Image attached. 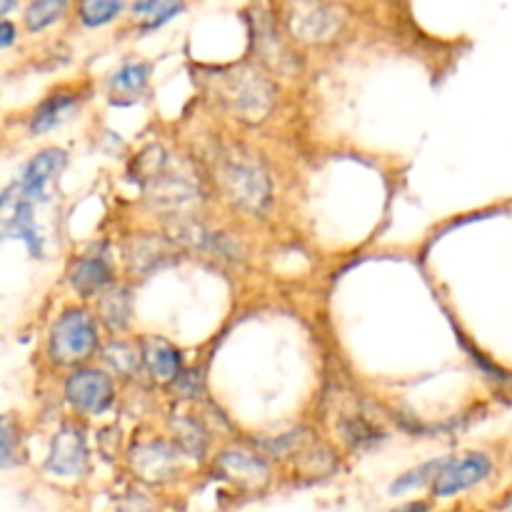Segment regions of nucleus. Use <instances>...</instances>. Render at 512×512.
I'll return each instance as SVG.
<instances>
[{
	"label": "nucleus",
	"mask_w": 512,
	"mask_h": 512,
	"mask_svg": "<svg viewBox=\"0 0 512 512\" xmlns=\"http://www.w3.org/2000/svg\"><path fill=\"white\" fill-rule=\"evenodd\" d=\"M138 185L150 203L163 210H183L203 195L198 173L188 160H180L163 145H150L138 155Z\"/></svg>",
	"instance_id": "f257e3e1"
},
{
	"label": "nucleus",
	"mask_w": 512,
	"mask_h": 512,
	"mask_svg": "<svg viewBox=\"0 0 512 512\" xmlns=\"http://www.w3.org/2000/svg\"><path fill=\"white\" fill-rule=\"evenodd\" d=\"M215 95L225 110L243 123H260L268 118L275 103V85L253 65H233L210 78Z\"/></svg>",
	"instance_id": "f03ea898"
},
{
	"label": "nucleus",
	"mask_w": 512,
	"mask_h": 512,
	"mask_svg": "<svg viewBox=\"0 0 512 512\" xmlns=\"http://www.w3.org/2000/svg\"><path fill=\"white\" fill-rule=\"evenodd\" d=\"M215 173H218L223 193L238 208L248 210V213H263L270 205V195H273L270 175L255 155L238 148L223 150L215 158Z\"/></svg>",
	"instance_id": "7ed1b4c3"
},
{
	"label": "nucleus",
	"mask_w": 512,
	"mask_h": 512,
	"mask_svg": "<svg viewBox=\"0 0 512 512\" xmlns=\"http://www.w3.org/2000/svg\"><path fill=\"white\" fill-rule=\"evenodd\" d=\"M98 348V328L85 308H68L50 328L48 355L58 365H78Z\"/></svg>",
	"instance_id": "20e7f679"
},
{
	"label": "nucleus",
	"mask_w": 512,
	"mask_h": 512,
	"mask_svg": "<svg viewBox=\"0 0 512 512\" xmlns=\"http://www.w3.org/2000/svg\"><path fill=\"white\" fill-rule=\"evenodd\" d=\"M340 25L338 8L325 0H290L285 10V28L300 43H328L340 33Z\"/></svg>",
	"instance_id": "39448f33"
},
{
	"label": "nucleus",
	"mask_w": 512,
	"mask_h": 512,
	"mask_svg": "<svg viewBox=\"0 0 512 512\" xmlns=\"http://www.w3.org/2000/svg\"><path fill=\"white\" fill-rule=\"evenodd\" d=\"M35 205L30 198L20 193L18 185L5 188L3 200H0V228L5 238H13L25 243L33 258H43V235H40L38 223H35Z\"/></svg>",
	"instance_id": "423d86ee"
},
{
	"label": "nucleus",
	"mask_w": 512,
	"mask_h": 512,
	"mask_svg": "<svg viewBox=\"0 0 512 512\" xmlns=\"http://www.w3.org/2000/svg\"><path fill=\"white\" fill-rule=\"evenodd\" d=\"M65 398L78 413L100 415L113 405L115 385L108 373L95 368H83L73 373L65 383Z\"/></svg>",
	"instance_id": "0eeeda50"
},
{
	"label": "nucleus",
	"mask_w": 512,
	"mask_h": 512,
	"mask_svg": "<svg viewBox=\"0 0 512 512\" xmlns=\"http://www.w3.org/2000/svg\"><path fill=\"white\" fill-rule=\"evenodd\" d=\"M65 163H68L65 150H58V148L40 150V153L25 165L23 175H20V180L15 185H18L20 193H23L25 198L33 200V203H45V200H48L50 185L55 183V178H60Z\"/></svg>",
	"instance_id": "6e6552de"
},
{
	"label": "nucleus",
	"mask_w": 512,
	"mask_h": 512,
	"mask_svg": "<svg viewBox=\"0 0 512 512\" xmlns=\"http://www.w3.org/2000/svg\"><path fill=\"white\" fill-rule=\"evenodd\" d=\"M490 470H493V463L485 453H468L460 460H450L443 473L438 475V480H435V495L450 498L455 493H463V490L483 483Z\"/></svg>",
	"instance_id": "1a4fd4ad"
},
{
	"label": "nucleus",
	"mask_w": 512,
	"mask_h": 512,
	"mask_svg": "<svg viewBox=\"0 0 512 512\" xmlns=\"http://www.w3.org/2000/svg\"><path fill=\"white\" fill-rule=\"evenodd\" d=\"M88 468V445L78 428H63L50 443L48 470L63 478H78Z\"/></svg>",
	"instance_id": "9d476101"
},
{
	"label": "nucleus",
	"mask_w": 512,
	"mask_h": 512,
	"mask_svg": "<svg viewBox=\"0 0 512 512\" xmlns=\"http://www.w3.org/2000/svg\"><path fill=\"white\" fill-rule=\"evenodd\" d=\"M113 283V270H110L105 253H88L78 258L70 268V285L80 298H95L103 295Z\"/></svg>",
	"instance_id": "9b49d317"
},
{
	"label": "nucleus",
	"mask_w": 512,
	"mask_h": 512,
	"mask_svg": "<svg viewBox=\"0 0 512 512\" xmlns=\"http://www.w3.org/2000/svg\"><path fill=\"white\" fill-rule=\"evenodd\" d=\"M140 353H143V365L158 383H173L175 378H180L183 355L168 340L145 338L143 345H140Z\"/></svg>",
	"instance_id": "f8f14e48"
},
{
	"label": "nucleus",
	"mask_w": 512,
	"mask_h": 512,
	"mask_svg": "<svg viewBox=\"0 0 512 512\" xmlns=\"http://www.w3.org/2000/svg\"><path fill=\"white\" fill-rule=\"evenodd\" d=\"M150 83V65L140 60L123 63L113 75H110V98L113 103H135L148 93Z\"/></svg>",
	"instance_id": "ddd939ff"
},
{
	"label": "nucleus",
	"mask_w": 512,
	"mask_h": 512,
	"mask_svg": "<svg viewBox=\"0 0 512 512\" xmlns=\"http://www.w3.org/2000/svg\"><path fill=\"white\" fill-rule=\"evenodd\" d=\"M173 260V245L165 238H158V235H138L128 248V263L135 273H150V270L163 268Z\"/></svg>",
	"instance_id": "4468645a"
},
{
	"label": "nucleus",
	"mask_w": 512,
	"mask_h": 512,
	"mask_svg": "<svg viewBox=\"0 0 512 512\" xmlns=\"http://www.w3.org/2000/svg\"><path fill=\"white\" fill-rule=\"evenodd\" d=\"M78 105L80 98L73 93L50 95V98H45L43 103L33 110V115H30V133L43 135L48 133V130L58 128L60 123H65V120L78 110Z\"/></svg>",
	"instance_id": "2eb2a0df"
},
{
	"label": "nucleus",
	"mask_w": 512,
	"mask_h": 512,
	"mask_svg": "<svg viewBox=\"0 0 512 512\" xmlns=\"http://www.w3.org/2000/svg\"><path fill=\"white\" fill-rule=\"evenodd\" d=\"M253 43L260 60H263L265 65H270V68L288 70L290 65H293V55L283 48L273 23H270L265 15H258V20L253 23Z\"/></svg>",
	"instance_id": "dca6fc26"
},
{
	"label": "nucleus",
	"mask_w": 512,
	"mask_h": 512,
	"mask_svg": "<svg viewBox=\"0 0 512 512\" xmlns=\"http://www.w3.org/2000/svg\"><path fill=\"white\" fill-rule=\"evenodd\" d=\"M218 468L228 475L235 483L245 485V488H253V485H263L268 480V468L260 458L248 453H238V450H230L218 458Z\"/></svg>",
	"instance_id": "f3484780"
},
{
	"label": "nucleus",
	"mask_w": 512,
	"mask_h": 512,
	"mask_svg": "<svg viewBox=\"0 0 512 512\" xmlns=\"http://www.w3.org/2000/svg\"><path fill=\"white\" fill-rule=\"evenodd\" d=\"M183 0H135L133 18L143 30H155L183 13Z\"/></svg>",
	"instance_id": "a211bd4d"
},
{
	"label": "nucleus",
	"mask_w": 512,
	"mask_h": 512,
	"mask_svg": "<svg viewBox=\"0 0 512 512\" xmlns=\"http://www.w3.org/2000/svg\"><path fill=\"white\" fill-rule=\"evenodd\" d=\"M100 318L110 330H125L130 323V293L125 288L105 290L100 295Z\"/></svg>",
	"instance_id": "6ab92c4d"
},
{
	"label": "nucleus",
	"mask_w": 512,
	"mask_h": 512,
	"mask_svg": "<svg viewBox=\"0 0 512 512\" xmlns=\"http://www.w3.org/2000/svg\"><path fill=\"white\" fill-rule=\"evenodd\" d=\"M138 455L140 458H135L138 460V470L143 475H148L150 480L165 478V475H170L175 470V455L165 443L143 445Z\"/></svg>",
	"instance_id": "aec40b11"
},
{
	"label": "nucleus",
	"mask_w": 512,
	"mask_h": 512,
	"mask_svg": "<svg viewBox=\"0 0 512 512\" xmlns=\"http://www.w3.org/2000/svg\"><path fill=\"white\" fill-rule=\"evenodd\" d=\"M68 3L70 0H33L30 8L25 10V28L30 33H40V30L53 25L58 18H63Z\"/></svg>",
	"instance_id": "412c9836"
},
{
	"label": "nucleus",
	"mask_w": 512,
	"mask_h": 512,
	"mask_svg": "<svg viewBox=\"0 0 512 512\" xmlns=\"http://www.w3.org/2000/svg\"><path fill=\"white\" fill-rule=\"evenodd\" d=\"M450 460H430V463L420 465V468L410 470V473H405L403 478H398L393 483V488H390V493L393 495H400V493H408V490H415V488H423V485L428 483H435L438 480V475L443 473L445 465H448Z\"/></svg>",
	"instance_id": "4be33fe9"
},
{
	"label": "nucleus",
	"mask_w": 512,
	"mask_h": 512,
	"mask_svg": "<svg viewBox=\"0 0 512 512\" xmlns=\"http://www.w3.org/2000/svg\"><path fill=\"white\" fill-rule=\"evenodd\" d=\"M125 8V0H80V20L88 28H100L118 18L120 10Z\"/></svg>",
	"instance_id": "5701e85b"
},
{
	"label": "nucleus",
	"mask_w": 512,
	"mask_h": 512,
	"mask_svg": "<svg viewBox=\"0 0 512 512\" xmlns=\"http://www.w3.org/2000/svg\"><path fill=\"white\" fill-rule=\"evenodd\" d=\"M103 355L105 360H108V365H113L115 373L120 375H133L135 370L140 368V363H143V353H135V350L125 343L108 345V348L103 350Z\"/></svg>",
	"instance_id": "b1692460"
},
{
	"label": "nucleus",
	"mask_w": 512,
	"mask_h": 512,
	"mask_svg": "<svg viewBox=\"0 0 512 512\" xmlns=\"http://www.w3.org/2000/svg\"><path fill=\"white\" fill-rule=\"evenodd\" d=\"M3 468H10L13 463V443H15V433H13V423L10 418L3 420Z\"/></svg>",
	"instance_id": "393cba45"
},
{
	"label": "nucleus",
	"mask_w": 512,
	"mask_h": 512,
	"mask_svg": "<svg viewBox=\"0 0 512 512\" xmlns=\"http://www.w3.org/2000/svg\"><path fill=\"white\" fill-rule=\"evenodd\" d=\"M0 33H3L0 45H3V48H10V43H13V38H15V28L8 23V20H3V25H0Z\"/></svg>",
	"instance_id": "a878e982"
},
{
	"label": "nucleus",
	"mask_w": 512,
	"mask_h": 512,
	"mask_svg": "<svg viewBox=\"0 0 512 512\" xmlns=\"http://www.w3.org/2000/svg\"><path fill=\"white\" fill-rule=\"evenodd\" d=\"M393 512H428V503H420V500H415V503L403 505V508H395Z\"/></svg>",
	"instance_id": "bb28decb"
},
{
	"label": "nucleus",
	"mask_w": 512,
	"mask_h": 512,
	"mask_svg": "<svg viewBox=\"0 0 512 512\" xmlns=\"http://www.w3.org/2000/svg\"><path fill=\"white\" fill-rule=\"evenodd\" d=\"M13 5H15V0H0V13H10V10H13Z\"/></svg>",
	"instance_id": "cd10ccee"
},
{
	"label": "nucleus",
	"mask_w": 512,
	"mask_h": 512,
	"mask_svg": "<svg viewBox=\"0 0 512 512\" xmlns=\"http://www.w3.org/2000/svg\"><path fill=\"white\" fill-rule=\"evenodd\" d=\"M510 510H512V505H510Z\"/></svg>",
	"instance_id": "c85d7f7f"
}]
</instances>
